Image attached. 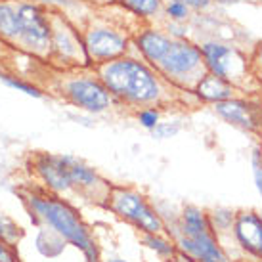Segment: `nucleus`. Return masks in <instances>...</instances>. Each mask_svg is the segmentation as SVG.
Returning a JSON list of instances; mask_svg holds the SVG:
<instances>
[{"instance_id":"obj_1","label":"nucleus","mask_w":262,"mask_h":262,"mask_svg":"<svg viewBox=\"0 0 262 262\" xmlns=\"http://www.w3.org/2000/svg\"><path fill=\"white\" fill-rule=\"evenodd\" d=\"M132 50L182 92H193L199 79L207 73L197 40L176 38L153 23H142L134 31Z\"/></svg>"},{"instance_id":"obj_2","label":"nucleus","mask_w":262,"mask_h":262,"mask_svg":"<svg viewBox=\"0 0 262 262\" xmlns=\"http://www.w3.org/2000/svg\"><path fill=\"white\" fill-rule=\"evenodd\" d=\"M94 71L115 103L134 111L140 107H167L184 94L163 79L147 61L132 54L100 63Z\"/></svg>"},{"instance_id":"obj_3","label":"nucleus","mask_w":262,"mask_h":262,"mask_svg":"<svg viewBox=\"0 0 262 262\" xmlns=\"http://www.w3.org/2000/svg\"><path fill=\"white\" fill-rule=\"evenodd\" d=\"M19 195L35 224L56 232L69 245L80 249L84 262H102L100 247L90 228L66 197L50 193L42 186L19 189Z\"/></svg>"},{"instance_id":"obj_4","label":"nucleus","mask_w":262,"mask_h":262,"mask_svg":"<svg viewBox=\"0 0 262 262\" xmlns=\"http://www.w3.org/2000/svg\"><path fill=\"white\" fill-rule=\"evenodd\" d=\"M0 42L48 61L52 52L50 10L25 0H0Z\"/></svg>"},{"instance_id":"obj_5","label":"nucleus","mask_w":262,"mask_h":262,"mask_svg":"<svg viewBox=\"0 0 262 262\" xmlns=\"http://www.w3.org/2000/svg\"><path fill=\"white\" fill-rule=\"evenodd\" d=\"M197 42L203 54L207 73L230 80L243 94H262V82L253 69L251 52L243 50L239 44L214 37H205Z\"/></svg>"},{"instance_id":"obj_6","label":"nucleus","mask_w":262,"mask_h":262,"mask_svg":"<svg viewBox=\"0 0 262 262\" xmlns=\"http://www.w3.org/2000/svg\"><path fill=\"white\" fill-rule=\"evenodd\" d=\"M140 25H128L115 15H103L102 10H94L80 25L84 48L92 67L126 56L132 52V37Z\"/></svg>"},{"instance_id":"obj_7","label":"nucleus","mask_w":262,"mask_h":262,"mask_svg":"<svg viewBox=\"0 0 262 262\" xmlns=\"http://www.w3.org/2000/svg\"><path fill=\"white\" fill-rule=\"evenodd\" d=\"M50 88L63 102L90 115H102L115 105L113 96L98 77L94 67L56 69Z\"/></svg>"},{"instance_id":"obj_8","label":"nucleus","mask_w":262,"mask_h":262,"mask_svg":"<svg viewBox=\"0 0 262 262\" xmlns=\"http://www.w3.org/2000/svg\"><path fill=\"white\" fill-rule=\"evenodd\" d=\"M103 207L117 219L132 224L140 233H167L165 219L138 189L113 184Z\"/></svg>"},{"instance_id":"obj_9","label":"nucleus","mask_w":262,"mask_h":262,"mask_svg":"<svg viewBox=\"0 0 262 262\" xmlns=\"http://www.w3.org/2000/svg\"><path fill=\"white\" fill-rule=\"evenodd\" d=\"M52 23V52L48 63L56 69H86L92 67L88 58L80 25L71 21L59 10H50Z\"/></svg>"},{"instance_id":"obj_10","label":"nucleus","mask_w":262,"mask_h":262,"mask_svg":"<svg viewBox=\"0 0 262 262\" xmlns=\"http://www.w3.org/2000/svg\"><path fill=\"white\" fill-rule=\"evenodd\" d=\"M214 113L235 128L251 134L262 132V94H241L212 105Z\"/></svg>"},{"instance_id":"obj_11","label":"nucleus","mask_w":262,"mask_h":262,"mask_svg":"<svg viewBox=\"0 0 262 262\" xmlns=\"http://www.w3.org/2000/svg\"><path fill=\"white\" fill-rule=\"evenodd\" d=\"M63 159H66L67 172L71 178L75 195L86 199L88 203H96L103 207L113 184L107 182L94 167L86 165L84 161L75 157V155H63Z\"/></svg>"},{"instance_id":"obj_12","label":"nucleus","mask_w":262,"mask_h":262,"mask_svg":"<svg viewBox=\"0 0 262 262\" xmlns=\"http://www.w3.org/2000/svg\"><path fill=\"white\" fill-rule=\"evenodd\" d=\"M29 167L33 176L50 193H56L59 197L75 195L63 155L37 151L29 157Z\"/></svg>"},{"instance_id":"obj_13","label":"nucleus","mask_w":262,"mask_h":262,"mask_svg":"<svg viewBox=\"0 0 262 262\" xmlns=\"http://www.w3.org/2000/svg\"><path fill=\"white\" fill-rule=\"evenodd\" d=\"M232 235L241 251L251 258H262V214L256 211H237Z\"/></svg>"},{"instance_id":"obj_14","label":"nucleus","mask_w":262,"mask_h":262,"mask_svg":"<svg viewBox=\"0 0 262 262\" xmlns=\"http://www.w3.org/2000/svg\"><path fill=\"white\" fill-rule=\"evenodd\" d=\"M239 88L232 84L230 80L222 79V77H216L212 73H205L199 82L193 88V96L197 98L199 103H209V105H214V103L226 102L230 98H235V96H241Z\"/></svg>"},{"instance_id":"obj_15","label":"nucleus","mask_w":262,"mask_h":262,"mask_svg":"<svg viewBox=\"0 0 262 262\" xmlns=\"http://www.w3.org/2000/svg\"><path fill=\"white\" fill-rule=\"evenodd\" d=\"M115 4L126 10L134 17H138L140 21L151 23L163 17L165 0H115Z\"/></svg>"},{"instance_id":"obj_16","label":"nucleus","mask_w":262,"mask_h":262,"mask_svg":"<svg viewBox=\"0 0 262 262\" xmlns=\"http://www.w3.org/2000/svg\"><path fill=\"white\" fill-rule=\"evenodd\" d=\"M140 241L163 260H170L180 255L174 239L167 237V233H140Z\"/></svg>"},{"instance_id":"obj_17","label":"nucleus","mask_w":262,"mask_h":262,"mask_svg":"<svg viewBox=\"0 0 262 262\" xmlns=\"http://www.w3.org/2000/svg\"><path fill=\"white\" fill-rule=\"evenodd\" d=\"M38 235H37V249L42 256H48V258H56L63 253V249L69 245L61 235H58L56 232H52L48 228H42L38 226Z\"/></svg>"},{"instance_id":"obj_18","label":"nucleus","mask_w":262,"mask_h":262,"mask_svg":"<svg viewBox=\"0 0 262 262\" xmlns=\"http://www.w3.org/2000/svg\"><path fill=\"white\" fill-rule=\"evenodd\" d=\"M235 216H237V211L233 209H228V207H216L209 211V220H211V226L216 235H222V233H232L233 222H235Z\"/></svg>"},{"instance_id":"obj_19","label":"nucleus","mask_w":262,"mask_h":262,"mask_svg":"<svg viewBox=\"0 0 262 262\" xmlns=\"http://www.w3.org/2000/svg\"><path fill=\"white\" fill-rule=\"evenodd\" d=\"M193 17V10L178 0H165L163 6V19L165 21H174V23H189Z\"/></svg>"},{"instance_id":"obj_20","label":"nucleus","mask_w":262,"mask_h":262,"mask_svg":"<svg viewBox=\"0 0 262 262\" xmlns=\"http://www.w3.org/2000/svg\"><path fill=\"white\" fill-rule=\"evenodd\" d=\"M0 80L6 84V86L14 88V90H19L23 94L33 96V98H42L44 96V88H40L35 82H29V80L21 79L17 75H10V73H0Z\"/></svg>"},{"instance_id":"obj_21","label":"nucleus","mask_w":262,"mask_h":262,"mask_svg":"<svg viewBox=\"0 0 262 262\" xmlns=\"http://www.w3.org/2000/svg\"><path fill=\"white\" fill-rule=\"evenodd\" d=\"M23 237V228L8 214L0 212V239H4L10 245H17Z\"/></svg>"},{"instance_id":"obj_22","label":"nucleus","mask_w":262,"mask_h":262,"mask_svg":"<svg viewBox=\"0 0 262 262\" xmlns=\"http://www.w3.org/2000/svg\"><path fill=\"white\" fill-rule=\"evenodd\" d=\"M136 115V121L140 123L142 128L151 132L157 124L161 123V110L159 107H140V110L134 111Z\"/></svg>"},{"instance_id":"obj_23","label":"nucleus","mask_w":262,"mask_h":262,"mask_svg":"<svg viewBox=\"0 0 262 262\" xmlns=\"http://www.w3.org/2000/svg\"><path fill=\"white\" fill-rule=\"evenodd\" d=\"M178 132H180V124L176 123V121H161L151 130V134L153 138L157 140H167V138H174Z\"/></svg>"},{"instance_id":"obj_24","label":"nucleus","mask_w":262,"mask_h":262,"mask_svg":"<svg viewBox=\"0 0 262 262\" xmlns=\"http://www.w3.org/2000/svg\"><path fill=\"white\" fill-rule=\"evenodd\" d=\"M251 167H253V178L258 195L262 197V147H255L251 153Z\"/></svg>"},{"instance_id":"obj_25","label":"nucleus","mask_w":262,"mask_h":262,"mask_svg":"<svg viewBox=\"0 0 262 262\" xmlns=\"http://www.w3.org/2000/svg\"><path fill=\"white\" fill-rule=\"evenodd\" d=\"M163 29L167 31L168 35H172L176 38H188L189 37V25L188 23H174V21H165Z\"/></svg>"},{"instance_id":"obj_26","label":"nucleus","mask_w":262,"mask_h":262,"mask_svg":"<svg viewBox=\"0 0 262 262\" xmlns=\"http://www.w3.org/2000/svg\"><path fill=\"white\" fill-rule=\"evenodd\" d=\"M19 255L15 245H10L4 239H0V262H17Z\"/></svg>"},{"instance_id":"obj_27","label":"nucleus","mask_w":262,"mask_h":262,"mask_svg":"<svg viewBox=\"0 0 262 262\" xmlns=\"http://www.w3.org/2000/svg\"><path fill=\"white\" fill-rule=\"evenodd\" d=\"M251 63H253L256 77H262V40H258L251 50Z\"/></svg>"},{"instance_id":"obj_28","label":"nucleus","mask_w":262,"mask_h":262,"mask_svg":"<svg viewBox=\"0 0 262 262\" xmlns=\"http://www.w3.org/2000/svg\"><path fill=\"white\" fill-rule=\"evenodd\" d=\"M178 2H184V4H188L193 12H207L209 8L212 6V0H178Z\"/></svg>"},{"instance_id":"obj_29","label":"nucleus","mask_w":262,"mask_h":262,"mask_svg":"<svg viewBox=\"0 0 262 262\" xmlns=\"http://www.w3.org/2000/svg\"><path fill=\"white\" fill-rule=\"evenodd\" d=\"M86 4L94 8V10H100V8H107V6H113L115 4V0H84Z\"/></svg>"},{"instance_id":"obj_30","label":"nucleus","mask_w":262,"mask_h":262,"mask_svg":"<svg viewBox=\"0 0 262 262\" xmlns=\"http://www.w3.org/2000/svg\"><path fill=\"white\" fill-rule=\"evenodd\" d=\"M241 2H245V0H212V4H219V6H235Z\"/></svg>"},{"instance_id":"obj_31","label":"nucleus","mask_w":262,"mask_h":262,"mask_svg":"<svg viewBox=\"0 0 262 262\" xmlns=\"http://www.w3.org/2000/svg\"><path fill=\"white\" fill-rule=\"evenodd\" d=\"M102 262H128V260H123V258H110V260H102Z\"/></svg>"},{"instance_id":"obj_32","label":"nucleus","mask_w":262,"mask_h":262,"mask_svg":"<svg viewBox=\"0 0 262 262\" xmlns=\"http://www.w3.org/2000/svg\"><path fill=\"white\" fill-rule=\"evenodd\" d=\"M249 262H262V258H258V260H249Z\"/></svg>"},{"instance_id":"obj_33","label":"nucleus","mask_w":262,"mask_h":262,"mask_svg":"<svg viewBox=\"0 0 262 262\" xmlns=\"http://www.w3.org/2000/svg\"><path fill=\"white\" fill-rule=\"evenodd\" d=\"M258 79H260V82H262V77H258Z\"/></svg>"},{"instance_id":"obj_34","label":"nucleus","mask_w":262,"mask_h":262,"mask_svg":"<svg viewBox=\"0 0 262 262\" xmlns=\"http://www.w3.org/2000/svg\"><path fill=\"white\" fill-rule=\"evenodd\" d=\"M17 262H21V260H17Z\"/></svg>"}]
</instances>
